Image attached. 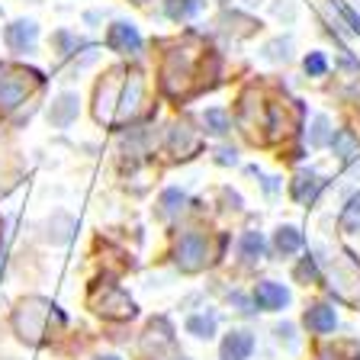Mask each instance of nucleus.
<instances>
[{
    "label": "nucleus",
    "mask_w": 360,
    "mask_h": 360,
    "mask_svg": "<svg viewBox=\"0 0 360 360\" xmlns=\"http://www.w3.org/2000/svg\"><path fill=\"white\" fill-rule=\"evenodd\" d=\"M42 77L36 71H4L0 75V110H13L16 103H22V97L30 94Z\"/></svg>",
    "instance_id": "obj_1"
},
{
    "label": "nucleus",
    "mask_w": 360,
    "mask_h": 360,
    "mask_svg": "<svg viewBox=\"0 0 360 360\" xmlns=\"http://www.w3.org/2000/svg\"><path fill=\"white\" fill-rule=\"evenodd\" d=\"M177 264L184 270H200L206 264V238L196 232H187L177 241Z\"/></svg>",
    "instance_id": "obj_2"
},
{
    "label": "nucleus",
    "mask_w": 360,
    "mask_h": 360,
    "mask_svg": "<svg viewBox=\"0 0 360 360\" xmlns=\"http://www.w3.org/2000/svg\"><path fill=\"white\" fill-rule=\"evenodd\" d=\"M106 45L120 55H132L142 49V39H139V32H135L129 22H116V26H110V32H106Z\"/></svg>",
    "instance_id": "obj_3"
},
{
    "label": "nucleus",
    "mask_w": 360,
    "mask_h": 360,
    "mask_svg": "<svg viewBox=\"0 0 360 360\" xmlns=\"http://www.w3.org/2000/svg\"><path fill=\"white\" fill-rule=\"evenodd\" d=\"M251 347H255V338L248 335V331H232L222 341V360H248Z\"/></svg>",
    "instance_id": "obj_4"
},
{
    "label": "nucleus",
    "mask_w": 360,
    "mask_h": 360,
    "mask_svg": "<svg viewBox=\"0 0 360 360\" xmlns=\"http://www.w3.org/2000/svg\"><path fill=\"white\" fill-rule=\"evenodd\" d=\"M255 302L261 309H283L286 302H290V292L283 290L280 283H257V290H255Z\"/></svg>",
    "instance_id": "obj_5"
},
{
    "label": "nucleus",
    "mask_w": 360,
    "mask_h": 360,
    "mask_svg": "<svg viewBox=\"0 0 360 360\" xmlns=\"http://www.w3.org/2000/svg\"><path fill=\"white\" fill-rule=\"evenodd\" d=\"M335 309H328V306H312V309H306V328L309 331H315V335H328L331 328H335Z\"/></svg>",
    "instance_id": "obj_6"
},
{
    "label": "nucleus",
    "mask_w": 360,
    "mask_h": 360,
    "mask_svg": "<svg viewBox=\"0 0 360 360\" xmlns=\"http://www.w3.org/2000/svg\"><path fill=\"white\" fill-rule=\"evenodd\" d=\"M32 42H36V26L32 22H13V26H7V45L13 52L30 49Z\"/></svg>",
    "instance_id": "obj_7"
},
{
    "label": "nucleus",
    "mask_w": 360,
    "mask_h": 360,
    "mask_svg": "<svg viewBox=\"0 0 360 360\" xmlns=\"http://www.w3.org/2000/svg\"><path fill=\"white\" fill-rule=\"evenodd\" d=\"M75 112H77V97H71V94H65V97H61L58 103H52V112H49V120H52L55 126H68Z\"/></svg>",
    "instance_id": "obj_8"
},
{
    "label": "nucleus",
    "mask_w": 360,
    "mask_h": 360,
    "mask_svg": "<svg viewBox=\"0 0 360 360\" xmlns=\"http://www.w3.org/2000/svg\"><path fill=\"white\" fill-rule=\"evenodd\" d=\"M171 145H174V151L187 155V151L200 148V139H196V135H190L187 126H177V129H174V135H171Z\"/></svg>",
    "instance_id": "obj_9"
},
{
    "label": "nucleus",
    "mask_w": 360,
    "mask_h": 360,
    "mask_svg": "<svg viewBox=\"0 0 360 360\" xmlns=\"http://www.w3.org/2000/svg\"><path fill=\"white\" fill-rule=\"evenodd\" d=\"M300 245H302V232H300V229H290V225H286V229H280V232H277L280 255H292Z\"/></svg>",
    "instance_id": "obj_10"
},
{
    "label": "nucleus",
    "mask_w": 360,
    "mask_h": 360,
    "mask_svg": "<svg viewBox=\"0 0 360 360\" xmlns=\"http://www.w3.org/2000/svg\"><path fill=\"white\" fill-rule=\"evenodd\" d=\"M315 190H319V184H315L312 174H300V177H296V184H292V196H296L300 202H309V200H312Z\"/></svg>",
    "instance_id": "obj_11"
},
{
    "label": "nucleus",
    "mask_w": 360,
    "mask_h": 360,
    "mask_svg": "<svg viewBox=\"0 0 360 360\" xmlns=\"http://www.w3.org/2000/svg\"><path fill=\"white\" fill-rule=\"evenodd\" d=\"M187 331L196 338H210L216 331V315H193L187 322Z\"/></svg>",
    "instance_id": "obj_12"
},
{
    "label": "nucleus",
    "mask_w": 360,
    "mask_h": 360,
    "mask_svg": "<svg viewBox=\"0 0 360 360\" xmlns=\"http://www.w3.org/2000/svg\"><path fill=\"white\" fill-rule=\"evenodd\" d=\"M241 255H245L248 261H257V257L264 255V238H261V232H248L245 238H241Z\"/></svg>",
    "instance_id": "obj_13"
},
{
    "label": "nucleus",
    "mask_w": 360,
    "mask_h": 360,
    "mask_svg": "<svg viewBox=\"0 0 360 360\" xmlns=\"http://www.w3.org/2000/svg\"><path fill=\"white\" fill-rule=\"evenodd\" d=\"M200 10V0H171L167 4V16H174V20H180V16H190Z\"/></svg>",
    "instance_id": "obj_14"
},
{
    "label": "nucleus",
    "mask_w": 360,
    "mask_h": 360,
    "mask_svg": "<svg viewBox=\"0 0 360 360\" xmlns=\"http://www.w3.org/2000/svg\"><path fill=\"white\" fill-rule=\"evenodd\" d=\"M202 122L210 126L212 135H225V129H229V120H225V112L222 110H210L206 116H202Z\"/></svg>",
    "instance_id": "obj_15"
},
{
    "label": "nucleus",
    "mask_w": 360,
    "mask_h": 360,
    "mask_svg": "<svg viewBox=\"0 0 360 360\" xmlns=\"http://www.w3.org/2000/svg\"><path fill=\"white\" fill-rule=\"evenodd\" d=\"M325 68H328V65H325V58L319 52H312L306 58V71H309V75H325Z\"/></svg>",
    "instance_id": "obj_16"
},
{
    "label": "nucleus",
    "mask_w": 360,
    "mask_h": 360,
    "mask_svg": "<svg viewBox=\"0 0 360 360\" xmlns=\"http://www.w3.org/2000/svg\"><path fill=\"white\" fill-rule=\"evenodd\" d=\"M296 277H300V280H315V277H319V270H315L312 261H306L300 270H296Z\"/></svg>",
    "instance_id": "obj_17"
},
{
    "label": "nucleus",
    "mask_w": 360,
    "mask_h": 360,
    "mask_svg": "<svg viewBox=\"0 0 360 360\" xmlns=\"http://www.w3.org/2000/svg\"><path fill=\"white\" fill-rule=\"evenodd\" d=\"M325 142V120L322 116H319V120H315V135H312V145H322Z\"/></svg>",
    "instance_id": "obj_18"
},
{
    "label": "nucleus",
    "mask_w": 360,
    "mask_h": 360,
    "mask_svg": "<svg viewBox=\"0 0 360 360\" xmlns=\"http://www.w3.org/2000/svg\"><path fill=\"white\" fill-rule=\"evenodd\" d=\"M0 270H4V255H0Z\"/></svg>",
    "instance_id": "obj_19"
},
{
    "label": "nucleus",
    "mask_w": 360,
    "mask_h": 360,
    "mask_svg": "<svg viewBox=\"0 0 360 360\" xmlns=\"http://www.w3.org/2000/svg\"><path fill=\"white\" fill-rule=\"evenodd\" d=\"M100 360H116V357H100Z\"/></svg>",
    "instance_id": "obj_20"
}]
</instances>
